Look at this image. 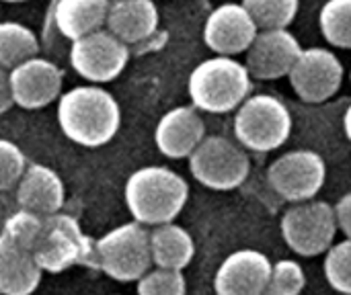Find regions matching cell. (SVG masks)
Returning <instances> with one entry per match:
<instances>
[{
	"mask_svg": "<svg viewBox=\"0 0 351 295\" xmlns=\"http://www.w3.org/2000/svg\"><path fill=\"white\" fill-rule=\"evenodd\" d=\"M56 115L62 133L82 148L109 144L121 125L119 103L99 84L74 86L60 94Z\"/></svg>",
	"mask_w": 351,
	"mask_h": 295,
	"instance_id": "cell-1",
	"label": "cell"
},
{
	"mask_svg": "<svg viewBox=\"0 0 351 295\" xmlns=\"http://www.w3.org/2000/svg\"><path fill=\"white\" fill-rule=\"evenodd\" d=\"M132 218L144 226L175 222L189 199L187 181L169 166H142L134 170L123 187Z\"/></svg>",
	"mask_w": 351,
	"mask_h": 295,
	"instance_id": "cell-2",
	"label": "cell"
},
{
	"mask_svg": "<svg viewBox=\"0 0 351 295\" xmlns=\"http://www.w3.org/2000/svg\"><path fill=\"white\" fill-rule=\"evenodd\" d=\"M253 76L247 66L234 60V55H214L199 62L189 74L187 92L204 113L224 115L237 111L239 105L251 94Z\"/></svg>",
	"mask_w": 351,
	"mask_h": 295,
	"instance_id": "cell-3",
	"label": "cell"
},
{
	"mask_svg": "<svg viewBox=\"0 0 351 295\" xmlns=\"http://www.w3.org/2000/svg\"><path fill=\"white\" fill-rule=\"evenodd\" d=\"M232 127L243 148L265 154L290 140L292 115L286 103L274 94H249L239 105Z\"/></svg>",
	"mask_w": 351,
	"mask_h": 295,
	"instance_id": "cell-4",
	"label": "cell"
},
{
	"mask_svg": "<svg viewBox=\"0 0 351 295\" xmlns=\"http://www.w3.org/2000/svg\"><path fill=\"white\" fill-rule=\"evenodd\" d=\"M97 267L117 283H136L150 267V232L140 222L115 226L95 242Z\"/></svg>",
	"mask_w": 351,
	"mask_h": 295,
	"instance_id": "cell-5",
	"label": "cell"
},
{
	"mask_svg": "<svg viewBox=\"0 0 351 295\" xmlns=\"http://www.w3.org/2000/svg\"><path fill=\"white\" fill-rule=\"evenodd\" d=\"M43 273H62L76 265H97L95 242L82 232L70 214H51L43 218V228L33 251Z\"/></svg>",
	"mask_w": 351,
	"mask_h": 295,
	"instance_id": "cell-6",
	"label": "cell"
},
{
	"mask_svg": "<svg viewBox=\"0 0 351 295\" xmlns=\"http://www.w3.org/2000/svg\"><path fill=\"white\" fill-rule=\"evenodd\" d=\"M187 160L191 177L212 191L241 187L251 170L247 148L224 136H206Z\"/></svg>",
	"mask_w": 351,
	"mask_h": 295,
	"instance_id": "cell-7",
	"label": "cell"
},
{
	"mask_svg": "<svg viewBox=\"0 0 351 295\" xmlns=\"http://www.w3.org/2000/svg\"><path fill=\"white\" fill-rule=\"evenodd\" d=\"M280 232L292 253L300 257L325 255L339 232L335 207L321 199L300 201L282 216Z\"/></svg>",
	"mask_w": 351,
	"mask_h": 295,
	"instance_id": "cell-8",
	"label": "cell"
},
{
	"mask_svg": "<svg viewBox=\"0 0 351 295\" xmlns=\"http://www.w3.org/2000/svg\"><path fill=\"white\" fill-rule=\"evenodd\" d=\"M327 179V164L315 150H290L267 168L269 187L290 203L315 199Z\"/></svg>",
	"mask_w": 351,
	"mask_h": 295,
	"instance_id": "cell-9",
	"label": "cell"
},
{
	"mask_svg": "<svg viewBox=\"0 0 351 295\" xmlns=\"http://www.w3.org/2000/svg\"><path fill=\"white\" fill-rule=\"evenodd\" d=\"M130 49L109 29H97L72 41L70 64L74 72L93 84L115 80L128 66Z\"/></svg>",
	"mask_w": 351,
	"mask_h": 295,
	"instance_id": "cell-10",
	"label": "cell"
},
{
	"mask_svg": "<svg viewBox=\"0 0 351 295\" xmlns=\"http://www.w3.org/2000/svg\"><path fill=\"white\" fill-rule=\"evenodd\" d=\"M288 78L304 103H325L341 88L343 64L331 49L306 47L300 51Z\"/></svg>",
	"mask_w": 351,
	"mask_h": 295,
	"instance_id": "cell-11",
	"label": "cell"
},
{
	"mask_svg": "<svg viewBox=\"0 0 351 295\" xmlns=\"http://www.w3.org/2000/svg\"><path fill=\"white\" fill-rule=\"evenodd\" d=\"M257 33L259 27L243 2H224L208 14L204 43L218 55H239L251 47Z\"/></svg>",
	"mask_w": 351,
	"mask_h": 295,
	"instance_id": "cell-12",
	"label": "cell"
},
{
	"mask_svg": "<svg viewBox=\"0 0 351 295\" xmlns=\"http://www.w3.org/2000/svg\"><path fill=\"white\" fill-rule=\"evenodd\" d=\"M302 47L288 29H259L247 53V70L257 80H278L290 74Z\"/></svg>",
	"mask_w": 351,
	"mask_h": 295,
	"instance_id": "cell-13",
	"label": "cell"
},
{
	"mask_svg": "<svg viewBox=\"0 0 351 295\" xmlns=\"http://www.w3.org/2000/svg\"><path fill=\"white\" fill-rule=\"evenodd\" d=\"M14 105L23 109H41L62 94V70L43 57H29L8 70Z\"/></svg>",
	"mask_w": 351,
	"mask_h": 295,
	"instance_id": "cell-14",
	"label": "cell"
},
{
	"mask_svg": "<svg viewBox=\"0 0 351 295\" xmlns=\"http://www.w3.org/2000/svg\"><path fill=\"white\" fill-rule=\"evenodd\" d=\"M271 275V261L253 248L230 253L214 275V292L220 295L265 294Z\"/></svg>",
	"mask_w": 351,
	"mask_h": 295,
	"instance_id": "cell-15",
	"label": "cell"
},
{
	"mask_svg": "<svg viewBox=\"0 0 351 295\" xmlns=\"http://www.w3.org/2000/svg\"><path fill=\"white\" fill-rule=\"evenodd\" d=\"M206 138V121L197 107H175L167 111L154 129V144L158 152L171 160L189 158V154Z\"/></svg>",
	"mask_w": 351,
	"mask_h": 295,
	"instance_id": "cell-16",
	"label": "cell"
},
{
	"mask_svg": "<svg viewBox=\"0 0 351 295\" xmlns=\"http://www.w3.org/2000/svg\"><path fill=\"white\" fill-rule=\"evenodd\" d=\"M64 181L56 170L37 162L27 164L14 187V201L19 207L45 218L58 214L64 207Z\"/></svg>",
	"mask_w": 351,
	"mask_h": 295,
	"instance_id": "cell-17",
	"label": "cell"
},
{
	"mask_svg": "<svg viewBox=\"0 0 351 295\" xmlns=\"http://www.w3.org/2000/svg\"><path fill=\"white\" fill-rule=\"evenodd\" d=\"M43 269L33 251L23 248L0 234V294L29 295L41 283Z\"/></svg>",
	"mask_w": 351,
	"mask_h": 295,
	"instance_id": "cell-18",
	"label": "cell"
},
{
	"mask_svg": "<svg viewBox=\"0 0 351 295\" xmlns=\"http://www.w3.org/2000/svg\"><path fill=\"white\" fill-rule=\"evenodd\" d=\"M107 29L123 43H140L158 27V8L154 0H111Z\"/></svg>",
	"mask_w": 351,
	"mask_h": 295,
	"instance_id": "cell-19",
	"label": "cell"
},
{
	"mask_svg": "<svg viewBox=\"0 0 351 295\" xmlns=\"http://www.w3.org/2000/svg\"><path fill=\"white\" fill-rule=\"evenodd\" d=\"M109 4L111 0H58L53 8L56 27L66 39H80L97 29H103Z\"/></svg>",
	"mask_w": 351,
	"mask_h": 295,
	"instance_id": "cell-20",
	"label": "cell"
},
{
	"mask_svg": "<svg viewBox=\"0 0 351 295\" xmlns=\"http://www.w3.org/2000/svg\"><path fill=\"white\" fill-rule=\"evenodd\" d=\"M150 253L152 265L169 269H187L195 257L193 236L179 224L167 222L152 226L150 230Z\"/></svg>",
	"mask_w": 351,
	"mask_h": 295,
	"instance_id": "cell-21",
	"label": "cell"
},
{
	"mask_svg": "<svg viewBox=\"0 0 351 295\" xmlns=\"http://www.w3.org/2000/svg\"><path fill=\"white\" fill-rule=\"evenodd\" d=\"M37 35L23 23L2 21L0 23V66L10 70L16 64L37 55Z\"/></svg>",
	"mask_w": 351,
	"mask_h": 295,
	"instance_id": "cell-22",
	"label": "cell"
},
{
	"mask_svg": "<svg viewBox=\"0 0 351 295\" xmlns=\"http://www.w3.org/2000/svg\"><path fill=\"white\" fill-rule=\"evenodd\" d=\"M323 37L339 49H351V0H327L319 12Z\"/></svg>",
	"mask_w": 351,
	"mask_h": 295,
	"instance_id": "cell-23",
	"label": "cell"
},
{
	"mask_svg": "<svg viewBox=\"0 0 351 295\" xmlns=\"http://www.w3.org/2000/svg\"><path fill=\"white\" fill-rule=\"evenodd\" d=\"M259 29H288L300 8V0H243Z\"/></svg>",
	"mask_w": 351,
	"mask_h": 295,
	"instance_id": "cell-24",
	"label": "cell"
},
{
	"mask_svg": "<svg viewBox=\"0 0 351 295\" xmlns=\"http://www.w3.org/2000/svg\"><path fill=\"white\" fill-rule=\"evenodd\" d=\"M41 228H43V216H37L29 209L19 207L16 211H12L6 218L0 234H4L8 240H12L14 244H19L23 248L35 251Z\"/></svg>",
	"mask_w": 351,
	"mask_h": 295,
	"instance_id": "cell-25",
	"label": "cell"
},
{
	"mask_svg": "<svg viewBox=\"0 0 351 295\" xmlns=\"http://www.w3.org/2000/svg\"><path fill=\"white\" fill-rule=\"evenodd\" d=\"M136 290L142 295H183L187 292V281L183 271L154 265V269H148L136 281Z\"/></svg>",
	"mask_w": 351,
	"mask_h": 295,
	"instance_id": "cell-26",
	"label": "cell"
},
{
	"mask_svg": "<svg viewBox=\"0 0 351 295\" xmlns=\"http://www.w3.org/2000/svg\"><path fill=\"white\" fill-rule=\"evenodd\" d=\"M325 255L323 269L327 283L339 294H351V238L337 244L333 242Z\"/></svg>",
	"mask_w": 351,
	"mask_h": 295,
	"instance_id": "cell-27",
	"label": "cell"
},
{
	"mask_svg": "<svg viewBox=\"0 0 351 295\" xmlns=\"http://www.w3.org/2000/svg\"><path fill=\"white\" fill-rule=\"evenodd\" d=\"M306 287V273L302 265L294 259H282L271 263V275L265 294L298 295Z\"/></svg>",
	"mask_w": 351,
	"mask_h": 295,
	"instance_id": "cell-28",
	"label": "cell"
},
{
	"mask_svg": "<svg viewBox=\"0 0 351 295\" xmlns=\"http://www.w3.org/2000/svg\"><path fill=\"white\" fill-rule=\"evenodd\" d=\"M25 168L27 158L23 150L14 142L0 138V191L6 193L14 189Z\"/></svg>",
	"mask_w": 351,
	"mask_h": 295,
	"instance_id": "cell-29",
	"label": "cell"
},
{
	"mask_svg": "<svg viewBox=\"0 0 351 295\" xmlns=\"http://www.w3.org/2000/svg\"><path fill=\"white\" fill-rule=\"evenodd\" d=\"M335 214H337L339 230L346 234V238H351V193H346V195L337 201Z\"/></svg>",
	"mask_w": 351,
	"mask_h": 295,
	"instance_id": "cell-30",
	"label": "cell"
},
{
	"mask_svg": "<svg viewBox=\"0 0 351 295\" xmlns=\"http://www.w3.org/2000/svg\"><path fill=\"white\" fill-rule=\"evenodd\" d=\"M14 105L12 101V90H10V76L8 70L0 66V115L6 113Z\"/></svg>",
	"mask_w": 351,
	"mask_h": 295,
	"instance_id": "cell-31",
	"label": "cell"
},
{
	"mask_svg": "<svg viewBox=\"0 0 351 295\" xmlns=\"http://www.w3.org/2000/svg\"><path fill=\"white\" fill-rule=\"evenodd\" d=\"M12 211H14V209L10 207V201L6 199L4 191H0V230H2V226H4V222H6V218H8Z\"/></svg>",
	"mask_w": 351,
	"mask_h": 295,
	"instance_id": "cell-32",
	"label": "cell"
},
{
	"mask_svg": "<svg viewBox=\"0 0 351 295\" xmlns=\"http://www.w3.org/2000/svg\"><path fill=\"white\" fill-rule=\"evenodd\" d=\"M343 131H346V138L351 142V105L343 113Z\"/></svg>",
	"mask_w": 351,
	"mask_h": 295,
	"instance_id": "cell-33",
	"label": "cell"
},
{
	"mask_svg": "<svg viewBox=\"0 0 351 295\" xmlns=\"http://www.w3.org/2000/svg\"><path fill=\"white\" fill-rule=\"evenodd\" d=\"M0 2H8V4H21V2H27V0H0Z\"/></svg>",
	"mask_w": 351,
	"mask_h": 295,
	"instance_id": "cell-34",
	"label": "cell"
},
{
	"mask_svg": "<svg viewBox=\"0 0 351 295\" xmlns=\"http://www.w3.org/2000/svg\"><path fill=\"white\" fill-rule=\"evenodd\" d=\"M350 78H351V74H350Z\"/></svg>",
	"mask_w": 351,
	"mask_h": 295,
	"instance_id": "cell-35",
	"label": "cell"
}]
</instances>
